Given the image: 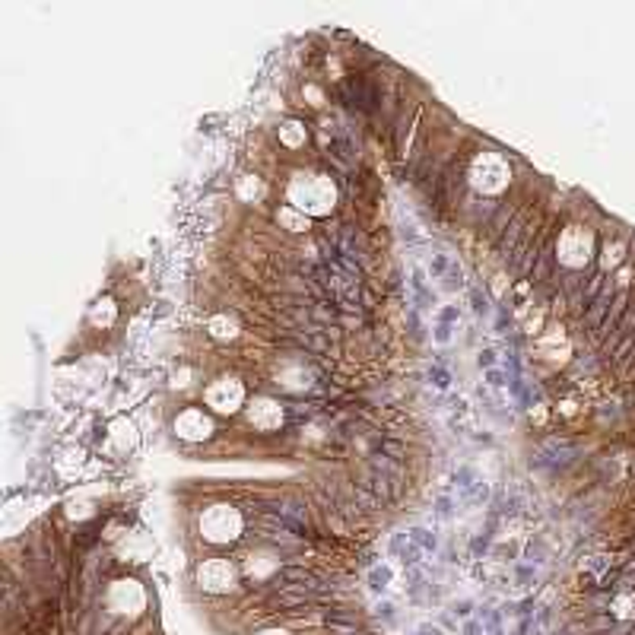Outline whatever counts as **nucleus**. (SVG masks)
Here are the masks:
<instances>
[{
  "instance_id": "nucleus-1",
  "label": "nucleus",
  "mask_w": 635,
  "mask_h": 635,
  "mask_svg": "<svg viewBox=\"0 0 635 635\" xmlns=\"http://www.w3.org/2000/svg\"><path fill=\"white\" fill-rule=\"evenodd\" d=\"M454 490H458V502L468 505V509H480L486 496H490V486L476 476L474 468H460L454 474Z\"/></svg>"
},
{
  "instance_id": "nucleus-2",
  "label": "nucleus",
  "mask_w": 635,
  "mask_h": 635,
  "mask_svg": "<svg viewBox=\"0 0 635 635\" xmlns=\"http://www.w3.org/2000/svg\"><path fill=\"white\" fill-rule=\"evenodd\" d=\"M200 582L210 588V591H219V588H229L232 584V569L226 563H207L200 569Z\"/></svg>"
},
{
  "instance_id": "nucleus-3",
  "label": "nucleus",
  "mask_w": 635,
  "mask_h": 635,
  "mask_svg": "<svg viewBox=\"0 0 635 635\" xmlns=\"http://www.w3.org/2000/svg\"><path fill=\"white\" fill-rule=\"evenodd\" d=\"M410 286H413V292H417L419 305H423V308L436 305V292L426 286V271H423V267H417V271H413V280H410Z\"/></svg>"
},
{
  "instance_id": "nucleus-4",
  "label": "nucleus",
  "mask_w": 635,
  "mask_h": 635,
  "mask_svg": "<svg viewBox=\"0 0 635 635\" xmlns=\"http://www.w3.org/2000/svg\"><path fill=\"white\" fill-rule=\"evenodd\" d=\"M111 600H115V607H127V604H131V607H140V591H137V588H134V584H118V588H115V598H111Z\"/></svg>"
},
{
  "instance_id": "nucleus-5",
  "label": "nucleus",
  "mask_w": 635,
  "mask_h": 635,
  "mask_svg": "<svg viewBox=\"0 0 635 635\" xmlns=\"http://www.w3.org/2000/svg\"><path fill=\"white\" fill-rule=\"evenodd\" d=\"M476 362H480V369H486V372H490V369H496V350H493V346H486V350H480V359H476Z\"/></svg>"
},
{
  "instance_id": "nucleus-6",
  "label": "nucleus",
  "mask_w": 635,
  "mask_h": 635,
  "mask_svg": "<svg viewBox=\"0 0 635 635\" xmlns=\"http://www.w3.org/2000/svg\"><path fill=\"white\" fill-rule=\"evenodd\" d=\"M387 582H391V569H375L372 572V588H375V591H385Z\"/></svg>"
},
{
  "instance_id": "nucleus-7",
  "label": "nucleus",
  "mask_w": 635,
  "mask_h": 635,
  "mask_svg": "<svg viewBox=\"0 0 635 635\" xmlns=\"http://www.w3.org/2000/svg\"><path fill=\"white\" fill-rule=\"evenodd\" d=\"M432 379H436V387H448V372H442V369H436V372H432Z\"/></svg>"
}]
</instances>
